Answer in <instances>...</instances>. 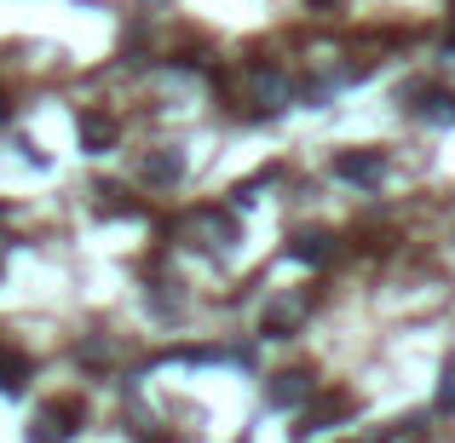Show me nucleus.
I'll use <instances>...</instances> for the list:
<instances>
[{
  "instance_id": "obj_5",
  "label": "nucleus",
  "mask_w": 455,
  "mask_h": 443,
  "mask_svg": "<svg viewBox=\"0 0 455 443\" xmlns=\"http://www.w3.org/2000/svg\"><path fill=\"white\" fill-rule=\"evenodd\" d=\"M334 178L375 190L380 178H387V155H380V150H340V155H334Z\"/></svg>"
},
{
  "instance_id": "obj_9",
  "label": "nucleus",
  "mask_w": 455,
  "mask_h": 443,
  "mask_svg": "<svg viewBox=\"0 0 455 443\" xmlns=\"http://www.w3.org/2000/svg\"><path fill=\"white\" fill-rule=\"evenodd\" d=\"M76 138H81V150H87V155H104V150H116V122H110V115H81V122H76Z\"/></svg>"
},
{
  "instance_id": "obj_14",
  "label": "nucleus",
  "mask_w": 455,
  "mask_h": 443,
  "mask_svg": "<svg viewBox=\"0 0 455 443\" xmlns=\"http://www.w3.org/2000/svg\"><path fill=\"white\" fill-rule=\"evenodd\" d=\"M6 115H12V110H6V99H0V122H6Z\"/></svg>"
},
{
  "instance_id": "obj_11",
  "label": "nucleus",
  "mask_w": 455,
  "mask_h": 443,
  "mask_svg": "<svg viewBox=\"0 0 455 443\" xmlns=\"http://www.w3.org/2000/svg\"><path fill=\"white\" fill-rule=\"evenodd\" d=\"M254 99H259V110H283V104H289L283 69H254Z\"/></svg>"
},
{
  "instance_id": "obj_10",
  "label": "nucleus",
  "mask_w": 455,
  "mask_h": 443,
  "mask_svg": "<svg viewBox=\"0 0 455 443\" xmlns=\"http://www.w3.org/2000/svg\"><path fill=\"white\" fill-rule=\"evenodd\" d=\"M23 380H29V357H23L18 345H0V392H6V398H18Z\"/></svg>"
},
{
  "instance_id": "obj_13",
  "label": "nucleus",
  "mask_w": 455,
  "mask_h": 443,
  "mask_svg": "<svg viewBox=\"0 0 455 443\" xmlns=\"http://www.w3.org/2000/svg\"><path fill=\"white\" fill-rule=\"evenodd\" d=\"M438 415H455V363H444V375H438V398H433Z\"/></svg>"
},
{
  "instance_id": "obj_6",
  "label": "nucleus",
  "mask_w": 455,
  "mask_h": 443,
  "mask_svg": "<svg viewBox=\"0 0 455 443\" xmlns=\"http://www.w3.org/2000/svg\"><path fill=\"white\" fill-rule=\"evenodd\" d=\"M306 398H311V368H283V375H271V386H266L271 409H300Z\"/></svg>"
},
{
  "instance_id": "obj_12",
  "label": "nucleus",
  "mask_w": 455,
  "mask_h": 443,
  "mask_svg": "<svg viewBox=\"0 0 455 443\" xmlns=\"http://www.w3.org/2000/svg\"><path fill=\"white\" fill-rule=\"evenodd\" d=\"M410 99H427V104H421V115H427V122H455V99H444V92H427V87H415Z\"/></svg>"
},
{
  "instance_id": "obj_1",
  "label": "nucleus",
  "mask_w": 455,
  "mask_h": 443,
  "mask_svg": "<svg viewBox=\"0 0 455 443\" xmlns=\"http://www.w3.org/2000/svg\"><path fill=\"white\" fill-rule=\"evenodd\" d=\"M357 415V398L352 392H311L306 398V409H300V426H294V438H323V432H334V426H346Z\"/></svg>"
},
{
  "instance_id": "obj_7",
  "label": "nucleus",
  "mask_w": 455,
  "mask_h": 443,
  "mask_svg": "<svg viewBox=\"0 0 455 443\" xmlns=\"http://www.w3.org/2000/svg\"><path fill=\"white\" fill-rule=\"evenodd\" d=\"M139 178L156 190H173L179 178H185V150H150L145 162H139Z\"/></svg>"
},
{
  "instance_id": "obj_2",
  "label": "nucleus",
  "mask_w": 455,
  "mask_h": 443,
  "mask_svg": "<svg viewBox=\"0 0 455 443\" xmlns=\"http://www.w3.org/2000/svg\"><path fill=\"white\" fill-rule=\"evenodd\" d=\"M81 398H52L46 409H35V421H29V432H23V443H69L81 432Z\"/></svg>"
},
{
  "instance_id": "obj_4",
  "label": "nucleus",
  "mask_w": 455,
  "mask_h": 443,
  "mask_svg": "<svg viewBox=\"0 0 455 443\" xmlns=\"http://www.w3.org/2000/svg\"><path fill=\"white\" fill-rule=\"evenodd\" d=\"M185 236H190L196 248H231L243 231H236V219H231V213L202 208V213H190V219H185Z\"/></svg>"
},
{
  "instance_id": "obj_3",
  "label": "nucleus",
  "mask_w": 455,
  "mask_h": 443,
  "mask_svg": "<svg viewBox=\"0 0 455 443\" xmlns=\"http://www.w3.org/2000/svg\"><path fill=\"white\" fill-rule=\"evenodd\" d=\"M306 317H311V294H283V299H271V305H266L259 334H266V340H294Z\"/></svg>"
},
{
  "instance_id": "obj_15",
  "label": "nucleus",
  "mask_w": 455,
  "mask_h": 443,
  "mask_svg": "<svg viewBox=\"0 0 455 443\" xmlns=\"http://www.w3.org/2000/svg\"><path fill=\"white\" fill-rule=\"evenodd\" d=\"M311 6H334V0H311Z\"/></svg>"
},
{
  "instance_id": "obj_8",
  "label": "nucleus",
  "mask_w": 455,
  "mask_h": 443,
  "mask_svg": "<svg viewBox=\"0 0 455 443\" xmlns=\"http://www.w3.org/2000/svg\"><path fill=\"white\" fill-rule=\"evenodd\" d=\"M334 254H340V248H334L329 231H294L289 236V259H300V265H329Z\"/></svg>"
}]
</instances>
